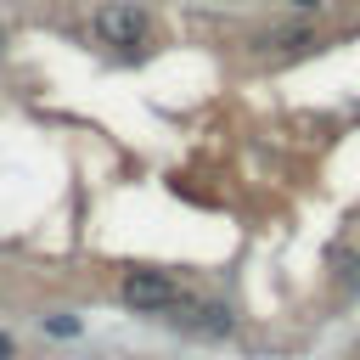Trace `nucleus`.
<instances>
[{
  "label": "nucleus",
  "instance_id": "nucleus-6",
  "mask_svg": "<svg viewBox=\"0 0 360 360\" xmlns=\"http://www.w3.org/2000/svg\"><path fill=\"white\" fill-rule=\"evenodd\" d=\"M292 6H304V11H315V6H326V0H292Z\"/></svg>",
  "mask_w": 360,
  "mask_h": 360
},
{
  "label": "nucleus",
  "instance_id": "nucleus-5",
  "mask_svg": "<svg viewBox=\"0 0 360 360\" xmlns=\"http://www.w3.org/2000/svg\"><path fill=\"white\" fill-rule=\"evenodd\" d=\"M0 360H11V338L6 332H0Z\"/></svg>",
  "mask_w": 360,
  "mask_h": 360
},
{
  "label": "nucleus",
  "instance_id": "nucleus-3",
  "mask_svg": "<svg viewBox=\"0 0 360 360\" xmlns=\"http://www.w3.org/2000/svg\"><path fill=\"white\" fill-rule=\"evenodd\" d=\"M191 315H197V321H191L197 332H214V338H219V332H231V315H225V304H191Z\"/></svg>",
  "mask_w": 360,
  "mask_h": 360
},
{
  "label": "nucleus",
  "instance_id": "nucleus-1",
  "mask_svg": "<svg viewBox=\"0 0 360 360\" xmlns=\"http://www.w3.org/2000/svg\"><path fill=\"white\" fill-rule=\"evenodd\" d=\"M90 28H96L101 45H118V51H141V45L152 39V17H146V6H135V0H107Z\"/></svg>",
  "mask_w": 360,
  "mask_h": 360
},
{
  "label": "nucleus",
  "instance_id": "nucleus-4",
  "mask_svg": "<svg viewBox=\"0 0 360 360\" xmlns=\"http://www.w3.org/2000/svg\"><path fill=\"white\" fill-rule=\"evenodd\" d=\"M338 264H343V281H349V292H360V253H343Z\"/></svg>",
  "mask_w": 360,
  "mask_h": 360
},
{
  "label": "nucleus",
  "instance_id": "nucleus-7",
  "mask_svg": "<svg viewBox=\"0 0 360 360\" xmlns=\"http://www.w3.org/2000/svg\"><path fill=\"white\" fill-rule=\"evenodd\" d=\"M0 51H6V34H0Z\"/></svg>",
  "mask_w": 360,
  "mask_h": 360
},
{
  "label": "nucleus",
  "instance_id": "nucleus-2",
  "mask_svg": "<svg viewBox=\"0 0 360 360\" xmlns=\"http://www.w3.org/2000/svg\"><path fill=\"white\" fill-rule=\"evenodd\" d=\"M118 298H124L135 315H163V309L180 298V287H174L169 270H129V276L118 281Z\"/></svg>",
  "mask_w": 360,
  "mask_h": 360
}]
</instances>
